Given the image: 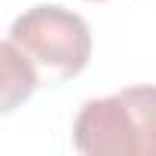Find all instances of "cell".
Masks as SVG:
<instances>
[{
  "instance_id": "1",
  "label": "cell",
  "mask_w": 156,
  "mask_h": 156,
  "mask_svg": "<svg viewBox=\"0 0 156 156\" xmlns=\"http://www.w3.org/2000/svg\"><path fill=\"white\" fill-rule=\"evenodd\" d=\"M73 147L86 156H156V86H129L83 104Z\"/></svg>"
},
{
  "instance_id": "3",
  "label": "cell",
  "mask_w": 156,
  "mask_h": 156,
  "mask_svg": "<svg viewBox=\"0 0 156 156\" xmlns=\"http://www.w3.org/2000/svg\"><path fill=\"white\" fill-rule=\"evenodd\" d=\"M0 55H3V113H12L19 101L34 95V89L40 86V73H37V64L9 37L0 46Z\"/></svg>"
},
{
  "instance_id": "4",
  "label": "cell",
  "mask_w": 156,
  "mask_h": 156,
  "mask_svg": "<svg viewBox=\"0 0 156 156\" xmlns=\"http://www.w3.org/2000/svg\"><path fill=\"white\" fill-rule=\"evenodd\" d=\"M92 3H101V0H92Z\"/></svg>"
},
{
  "instance_id": "2",
  "label": "cell",
  "mask_w": 156,
  "mask_h": 156,
  "mask_svg": "<svg viewBox=\"0 0 156 156\" xmlns=\"http://www.w3.org/2000/svg\"><path fill=\"white\" fill-rule=\"evenodd\" d=\"M9 40L52 80H70L92 58V34L83 16L55 3L22 12L9 28Z\"/></svg>"
}]
</instances>
